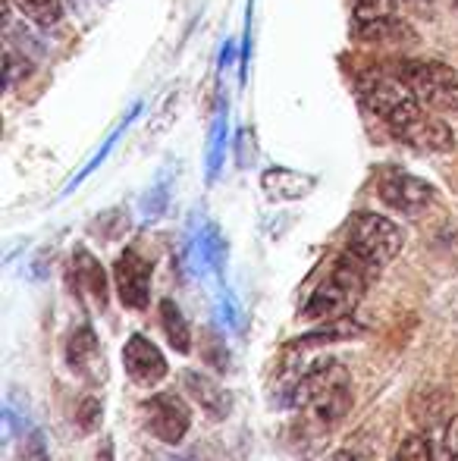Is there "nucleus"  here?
<instances>
[{
  "instance_id": "f257e3e1",
  "label": "nucleus",
  "mask_w": 458,
  "mask_h": 461,
  "mask_svg": "<svg viewBox=\"0 0 458 461\" xmlns=\"http://www.w3.org/2000/svg\"><path fill=\"white\" fill-rule=\"evenodd\" d=\"M289 405L301 411V427L311 437L337 430L352 408V376L339 361H320L295 380Z\"/></svg>"
},
{
  "instance_id": "f03ea898",
  "label": "nucleus",
  "mask_w": 458,
  "mask_h": 461,
  "mask_svg": "<svg viewBox=\"0 0 458 461\" xmlns=\"http://www.w3.org/2000/svg\"><path fill=\"white\" fill-rule=\"evenodd\" d=\"M373 274H377V267H371L364 258H358L355 251L346 249V255H339L337 261H333L330 274L320 279V285L305 302L301 321L330 323V321L352 317V311L358 308V302L364 298Z\"/></svg>"
},
{
  "instance_id": "7ed1b4c3",
  "label": "nucleus",
  "mask_w": 458,
  "mask_h": 461,
  "mask_svg": "<svg viewBox=\"0 0 458 461\" xmlns=\"http://www.w3.org/2000/svg\"><path fill=\"white\" fill-rule=\"evenodd\" d=\"M361 101L386 122L396 135H402L418 116L424 113V104L418 101V95L409 88V82L402 76H386V73H371L361 79Z\"/></svg>"
},
{
  "instance_id": "20e7f679",
  "label": "nucleus",
  "mask_w": 458,
  "mask_h": 461,
  "mask_svg": "<svg viewBox=\"0 0 458 461\" xmlns=\"http://www.w3.org/2000/svg\"><path fill=\"white\" fill-rule=\"evenodd\" d=\"M346 242H348V251H355V255L364 258L371 267L380 270L383 264H390L392 258L402 251L405 236H402V230H399V223H392L390 217L361 211L348 220Z\"/></svg>"
},
{
  "instance_id": "39448f33",
  "label": "nucleus",
  "mask_w": 458,
  "mask_h": 461,
  "mask_svg": "<svg viewBox=\"0 0 458 461\" xmlns=\"http://www.w3.org/2000/svg\"><path fill=\"white\" fill-rule=\"evenodd\" d=\"M399 76L409 82V88L427 110L436 113L458 110V76L453 67L440 60H402Z\"/></svg>"
},
{
  "instance_id": "423d86ee",
  "label": "nucleus",
  "mask_w": 458,
  "mask_h": 461,
  "mask_svg": "<svg viewBox=\"0 0 458 461\" xmlns=\"http://www.w3.org/2000/svg\"><path fill=\"white\" fill-rule=\"evenodd\" d=\"M145 414H148V427L160 443H183L185 433L192 427V408L185 405V399L179 393H154L145 402Z\"/></svg>"
},
{
  "instance_id": "0eeeda50",
  "label": "nucleus",
  "mask_w": 458,
  "mask_h": 461,
  "mask_svg": "<svg viewBox=\"0 0 458 461\" xmlns=\"http://www.w3.org/2000/svg\"><path fill=\"white\" fill-rule=\"evenodd\" d=\"M151 261L141 258L135 249H126L113 264V279H116V292H120V302L129 311H145L151 302Z\"/></svg>"
},
{
  "instance_id": "6e6552de",
  "label": "nucleus",
  "mask_w": 458,
  "mask_h": 461,
  "mask_svg": "<svg viewBox=\"0 0 458 461\" xmlns=\"http://www.w3.org/2000/svg\"><path fill=\"white\" fill-rule=\"evenodd\" d=\"M380 198H383L392 211L415 217V213L427 211V207L434 204L436 192H434V185L411 176V173H386V176L380 179Z\"/></svg>"
},
{
  "instance_id": "1a4fd4ad",
  "label": "nucleus",
  "mask_w": 458,
  "mask_h": 461,
  "mask_svg": "<svg viewBox=\"0 0 458 461\" xmlns=\"http://www.w3.org/2000/svg\"><path fill=\"white\" fill-rule=\"evenodd\" d=\"M122 367H126V374L132 376L139 386H148V389L157 386V383L170 374V365H166L164 352L141 333H135L126 339V348H122Z\"/></svg>"
},
{
  "instance_id": "9d476101",
  "label": "nucleus",
  "mask_w": 458,
  "mask_h": 461,
  "mask_svg": "<svg viewBox=\"0 0 458 461\" xmlns=\"http://www.w3.org/2000/svg\"><path fill=\"white\" fill-rule=\"evenodd\" d=\"M67 365L76 376L88 383H104L107 376V361L104 352H101V342L94 336V330L88 323L76 327L67 339Z\"/></svg>"
},
{
  "instance_id": "9b49d317",
  "label": "nucleus",
  "mask_w": 458,
  "mask_h": 461,
  "mask_svg": "<svg viewBox=\"0 0 458 461\" xmlns=\"http://www.w3.org/2000/svg\"><path fill=\"white\" fill-rule=\"evenodd\" d=\"M69 283L79 298H92L101 311L107 308V274L101 267V261L88 249L73 251V264H69Z\"/></svg>"
},
{
  "instance_id": "f8f14e48",
  "label": "nucleus",
  "mask_w": 458,
  "mask_h": 461,
  "mask_svg": "<svg viewBox=\"0 0 458 461\" xmlns=\"http://www.w3.org/2000/svg\"><path fill=\"white\" fill-rule=\"evenodd\" d=\"M183 386H185V393L202 405V411L208 414L211 420H223L229 414V395L214 376L202 374V370H185Z\"/></svg>"
},
{
  "instance_id": "ddd939ff",
  "label": "nucleus",
  "mask_w": 458,
  "mask_h": 461,
  "mask_svg": "<svg viewBox=\"0 0 458 461\" xmlns=\"http://www.w3.org/2000/svg\"><path fill=\"white\" fill-rule=\"evenodd\" d=\"M399 139L409 141L411 148H421V151H434V154H446V151H453V148H455L453 129H449L443 120H436V116H430V113L418 116V120L411 122V126L405 129Z\"/></svg>"
},
{
  "instance_id": "4468645a",
  "label": "nucleus",
  "mask_w": 458,
  "mask_h": 461,
  "mask_svg": "<svg viewBox=\"0 0 458 461\" xmlns=\"http://www.w3.org/2000/svg\"><path fill=\"white\" fill-rule=\"evenodd\" d=\"M314 188V176H301L295 170H267L264 173V192L276 201H295L305 198Z\"/></svg>"
},
{
  "instance_id": "2eb2a0df",
  "label": "nucleus",
  "mask_w": 458,
  "mask_h": 461,
  "mask_svg": "<svg viewBox=\"0 0 458 461\" xmlns=\"http://www.w3.org/2000/svg\"><path fill=\"white\" fill-rule=\"evenodd\" d=\"M160 327H164V336H166V342H170L173 352H179V355L192 352V327L173 298H164V302H160Z\"/></svg>"
},
{
  "instance_id": "dca6fc26",
  "label": "nucleus",
  "mask_w": 458,
  "mask_h": 461,
  "mask_svg": "<svg viewBox=\"0 0 458 461\" xmlns=\"http://www.w3.org/2000/svg\"><path fill=\"white\" fill-rule=\"evenodd\" d=\"M195 261L202 270H214V274L223 270V261H227V242H223L217 226L208 223L202 230V236H198V242H195Z\"/></svg>"
},
{
  "instance_id": "f3484780",
  "label": "nucleus",
  "mask_w": 458,
  "mask_h": 461,
  "mask_svg": "<svg viewBox=\"0 0 458 461\" xmlns=\"http://www.w3.org/2000/svg\"><path fill=\"white\" fill-rule=\"evenodd\" d=\"M364 333V327L361 323H355L352 317H343V321H330L327 327L314 330V333L308 336H299V339H292L295 348H308V346H324V342H343V339H355V336Z\"/></svg>"
},
{
  "instance_id": "a211bd4d",
  "label": "nucleus",
  "mask_w": 458,
  "mask_h": 461,
  "mask_svg": "<svg viewBox=\"0 0 458 461\" xmlns=\"http://www.w3.org/2000/svg\"><path fill=\"white\" fill-rule=\"evenodd\" d=\"M227 110H220L211 126V141H208V183H214L220 176V167H223V158H227Z\"/></svg>"
},
{
  "instance_id": "6ab92c4d",
  "label": "nucleus",
  "mask_w": 458,
  "mask_h": 461,
  "mask_svg": "<svg viewBox=\"0 0 458 461\" xmlns=\"http://www.w3.org/2000/svg\"><path fill=\"white\" fill-rule=\"evenodd\" d=\"M10 6H16L25 19L38 25H54L63 16V4L60 0H6Z\"/></svg>"
},
{
  "instance_id": "aec40b11",
  "label": "nucleus",
  "mask_w": 458,
  "mask_h": 461,
  "mask_svg": "<svg viewBox=\"0 0 458 461\" xmlns=\"http://www.w3.org/2000/svg\"><path fill=\"white\" fill-rule=\"evenodd\" d=\"M202 361L208 367L220 370V374L229 370V348H227V342L217 336V330H204L202 333Z\"/></svg>"
},
{
  "instance_id": "412c9836",
  "label": "nucleus",
  "mask_w": 458,
  "mask_h": 461,
  "mask_svg": "<svg viewBox=\"0 0 458 461\" xmlns=\"http://www.w3.org/2000/svg\"><path fill=\"white\" fill-rule=\"evenodd\" d=\"M101 420H104V402L98 395H85L79 402V408H76V427H79V433H94L101 427Z\"/></svg>"
},
{
  "instance_id": "4be33fe9",
  "label": "nucleus",
  "mask_w": 458,
  "mask_h": 461,
  "mask_svg": "<svg viewBox=\"0 0 458 461\" xmlns=\"http://www.w3.org/2000/svg\"><path fill=\"white\" fill-rule=\"evenodd\" d=\"M139 110H141V107H139V104H135V107H132V113H129V116H126V122H122V126H116V129H113V135H111V139H107V141H104V148H101V151H98V154H94V158H92V160H88V164H85V170H82V173H79V176H76V179H73V183H69V185H67V192H73V188H76V185H79V183H82V179H85V176H88V173H94V170H98V167H101V164H104L107 151H111V148L116 145V141H120V135H122V132H126V129H129V122H132V120H135V116H139Z\"/></svg>"
},
{
  "instance_id": "5701e85b",
  "label": "nucleus",
  "mask_w": 458,
  "mask_h": 461,
  "mask_svg": "<svg viewBox=\"0 0 458 461\" xmlns=\"http://www.w3.org/2000/svg\"><path fill=\"white\" fill-rule=\"evenodd\" d=\"M392 461H434V446H430L427 437L411 433V437H405L402 443H399Z\"/></svg>"
},
{
  "instance_id": "b1692460",
  "label": "nucleus",
  "mask_w": 458,
  "mask_h": 461,
  "mask_svg": "<svg viewBox=\"0 0 458 461\" xmlns=\"http://www.w3.org/2000/svg\"><path fill=\"white\" fill-rule=\"evenodd\" d=\"M352 4H355V19H358V25L392 16V0H352Z\"/></svg>"
},
{
  "instance_id": "393cba45",
  "label": "nucleus",
  "mask_w": 458,
  "mask_h": 461,
  "mask_svg": "<svg viewBox=\"0 0 458 461\" xmlns=\"http://www.w3.org/2000/svg\"><path fill=\"white\" fill-rule=\"evenodd\" d=\"M217 311H220L223 323H227V327H229V330H236V333H242V330H245V321H242V311H238L236 298H232V295H229V292H223V295H220V302H217Z\"/></svg>"
},
{
  "instance_id": "a878e982",
  "label": "nucleus",
  "mask_w": 458,
  "mask_h": 461,
  "mask_svg": "<svg viewBox=\"0 0 458 461\" xmlns=\"http://www.w3.org/2000/svg\"><path fill=\"white\" fill-rule=\"evenodd\" d=\"M248 60H251V0L245 13V35H242V54H238V82H248Z\"/></svg>"
},
{
  "instance_id": "bb28decb",
  "label": "nucleus",
  "mask_w": 458,
  "mask_h": 461,
  "mask_svg": "<svg viewBox=\"0 0 458 461\" xmlns=\"http://www.w3.org/2000/svg\"><path fill=\"white\" fill-rule=\"evenodd\" d=\"M25 461H50L48 458V446H44V433L31 430L29 443H25Z\"/></svg>"
},
{
  "instance_id": "cd10ccee",
  "label": "nucleus",
  "mask_w": 458,
  "mask_h": 461,
  "mask_svg": "<svg viewBox=\"0 0 458 461\" xmlns=\"http://www.w3.org/2000/svg\"><path fill=\"white\" fill-rule=\"evenodd\" d=\"M443 461H458V414L449 420L446 439H443Z\"/></svg>"
},
{
  "instance_id": "c85d7f7f",
  "label": "nucleus",
  "mask_w": 458,
  "mask_h": 461,
  "mask_svg": "<svg viewBox=\"0 0 458 461\" xmlns=\"http://www.w3.org/2000/svg\"><path fill=\"white\" fill-rule=\"evenodd\" d=\"M327 461H364L358 456V452H348V449H343V452H337V456H330Z\"/></svg>"
},
{
  "instance_id": "c756f323",
  "label": "nucleus",
  "mask_w": 458,
  "mask_h": 461,
  "mask_svg": "<svg viewBox=\"0 0 458 461\" xmlns=\"http://www.w3.org/2000/svg\"><path fill=\"white\" fill-rule=\"evenodd\" d=\"M232 60V41H227V48H223V57H220V63L227 67V63Z\"/></svg>"
},
{
  "instance_id": "7c9ffc66",
  "label": "nucleus",
  "mask_w": 458,
  "mask_h": 461,
  "mask_svg": "<svg viewBox=\"0 0 458 461\" xmlns=\"http://www.w3.org/2000/svg\"><path fill=\"white\" fill-rule=\"evenodd\" d=\"M453 4H458V0H453Z\"/></svg>"
}]
</instances>
